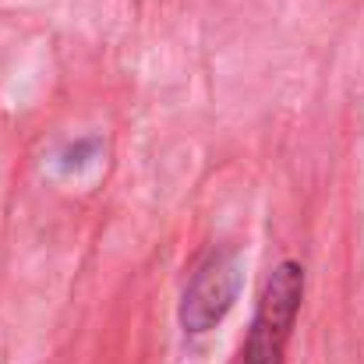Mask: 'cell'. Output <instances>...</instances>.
Wrapping results in <instances>:
<instances>
[{"instance_id": "1", "label": "cell", "mask_w": 364, "mask_h": 364, "mask_svg": "<svg viewBox=\"0 0 364 364\" xmlns=\"http://www.w3.org/2000/svg\"><path fill=\"white\" fill-rule=\"evenodd\" d=\"M304 301V265L279 262L262 287L247 340H244V364H283L297 311Z\"/></svg>"}, {"instance_id": "2", "label": "cell", "mask_w": 364, "mask_h": 364, "mask_svg": "<svg viewBox=\"0 0 364 364\" xmlns=\"http://www.w3.org/2000/svg\"><path fill=\"white\" fill-rule=\"evenodd\" d=\"M244 290V262L234 247H213L191 272L181 297V326L191 336L216 329Z\"/></svg>"}]
</instances>
